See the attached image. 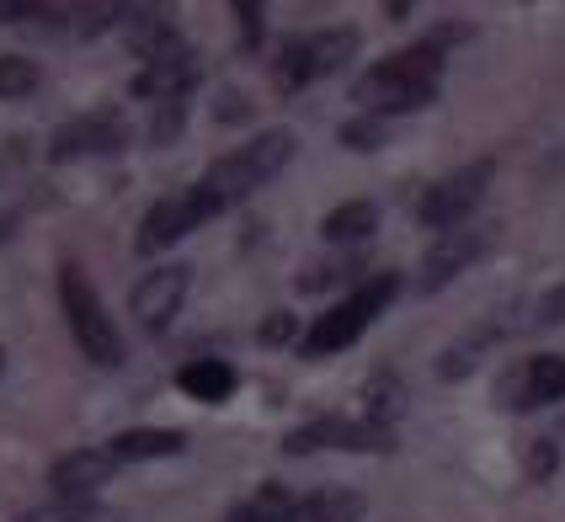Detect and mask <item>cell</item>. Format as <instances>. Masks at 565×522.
<instances>
[{
	"mask_svg": "<svg viewBox=\"0 0 565 522\" xmlns=\"http://www.w3.org/2000/svg\"><path fill=\"white\" fill-rule=\"evenodd\" d=\"M320 448H342V454H390L395 432L379 422H347V416H320L282 437V454H320Z\"/></svg>",
	"mask_w": 565,
	"mask_h": 522,
	"instance_id": "ba28073f",
	"label": "cell"
},
{
	"mask_svg": "<svg viewBox=\"0 0 565 522\" xmlns=\"http://www.w3.org/2000/svg\"><path fill=\"white\" fill-rule=\"evenodd\" d=\"M565 400V358L561 352H539L529 363L502 379V405L507 411H539V405H561Z\"/></svg>",
	"mask_w": 565,
	"mask_h": 522,
	"instance_id": "7c38bea8",
	"label": "cell"
},
{
	"mask_svg": "<svg viewBox=\"0 0 565 522\" xmlns=\"http://www.w3.org/2000/svg\"><path fill=\"white\" fill-rule=\"evenodd\" d=\"M363 518V496L342 491V486H326L299 501V522H358Z\"/></svg>",
	"mask_w": 565,
	"mask_h": 522,
	"instance_id": "ffe728a7",
	"label": "cell"
},
{
	"mask_svg": "<svg viewBox=\"0 0 565 522\" xmlns=\"http://www.w3.org/2000/svg\"><path fill=\"white\" fill-rule=\"evenodd\" d=\"M113 469H118V459H113L107 448H75V454L54 459L49 486H54L64 501H81V496H92L96 486H107V480H113Z\"/></svg>",
	"mask_w": 565,
	"mask_h": 522,
	"instance_id": "9a60e30c",
	"label": "cell"
},
{
	"mask_svg": "<svg viewBox=\"0 0 565 522\" xmlns=\"http://www.w3.org/2000/svg\"><path fill=\"white\" fill-rule=\"evenodd\" d=\"M60 305H64V320H70L75 341H81V352L92 358L96 369H118V363H124V337H118L113 315L96 299L92 277L81 273L75 262L60 267Z\"/></svg>",
	"mask_w": 565,
	"mask_h": 522,
	"instance_id": "277c9868",
	"label": "cell"
},
{
	"mask_svg": "<svg viewBox=\"0 0 565 522\" xmlns=\"http://www.w3.org/2000/svg\"><path fill=\"white\" fill-rule=\"evenodd\" d=\"M38 17H49V0H0V22L11 28V22H38Z\"/></svg>",
	"mask_w": 565,
	"mask_h": 522,
	"instance_id": "484cf974",
	"label": "cell"
},
{
	"mask_svg": "<svg viewBox=\"0 0 565 522\" xmlns=\"http://www.w3.org/2000/svg\"><path fill=\"white\" fill-rule=\"evenodd\" d=\"M188 288H192L188 267H156V273H145L134 283L128 309H134V320H139L145 331H166V326L182 315V305H188Z\"/></svg>",
	"mask_w": 565,
	"mask_h": 522,
	"instance_id": "30bf717a",
	"label": "cell"
},
{
	"mask_svg": "<svg viewBox=\"0 0 565 522\" xmlns=\"http://www.w3.org/2000/svg\"><path fill=\"white\" fill-rule=\"evenodd\" d=\"M491 160H470V166H459V171H448L443 182H433L422 192V203H416V214L427 230H459L465 219L480 209V198H486V187H491Z\"/></svg>",
	"mask_w": 565,
	"mask_h": 522,
	"instance_id": "8992f818",
	"label": "cell"
},
{
	"mask_svg": "<svg viewBox=\"0 0 565 522\" xmlns=\"http://www.w3.org/2000/svg\"><path fill=\"white\" fill-rule=\"evenodd\" d=\"M182 124H188V96H166V102H156V118H150V145H177Z\"/></svg>",
	"mask_w": 565,
	"mask_h": 522,
	"instance_id": "cb8c5ba5",
	"label": "cell"
},
{
	"mask_svg": "<svg viewBox=\"0 0 565 522\" xmlns=\"http://www.w3.org/2000/svg\"><path fill=\"white\" fill-rule=\"evenodd\" d=\"M294 150H299V139L288 134V128H267V134H256V139H246L241 150L220 155L209 171H203V192L214 198V209H235L241 198H252L256 187H267L273 177H278L282 166L294 160Z\"/></svg>",
	"mask_w": 565,
	"mask_h": 522,
	"instance_id": "7a4b0ae2",
	"label": "cell"
},
{
	"mask_svg": "<svg viewBox=\"0 0 565 522\" xmlns=\"http://www.w3.org/2000/svg\"><path fill=\"white\" fill-rule=\"evenodd\" d=\"M177 384H182V395L203 400V405H224L235 395V369L224 358H198V363H188L177 373Z\"/></svg>",
	"mask_w": 565,
	"mask_h": 522,
	"instance_id": "e0dca14e",
	"label": "cell"
},
{
	"mask_svg": "<svg viewBox=\"0 0 565 522\" xmlns=\"http://www.w3.org/2000/svg\"><path fill=\"white\" fill-rule=\"evenodd\" d=\"M177 22V0H86L81 6V28L86 32H139V28H171Z\"/></svg>",
	"mask_w": 565,
	"mask_h": 522,
	"instance_id": "5bb4252c",
	"label": "cell"
},
{
	"mask_svg": "<svg viewBox=\"0 0 565 522\" xmlns=\"http://www.w3.org/2000/svg\"><path fill=\"white\" fill-rule=\"evenodd\" d=\"M529 475H534V480H550V475H555V437H534V448H529Z\"/></svg>",
	"mask_w": 565,
	"mask_h": 522,
	"instance_id": "4316f807",
	"label": "cell"
},
{
	"mask_svg": "<svg viewBox=\"0 0 565 522\" xmlns=\"http://www.w3.org/2000/svg\"><path fill=\"white\" fill-rule=\"evenodd\" d=\"M384 11H390V22H406L411 11H416V0H384Z\"/></svg>",
	"mask_w": 565,
	"mask_h": 522,
	"instance_id": "f1b7e54d",
	"label": "cell"
},
{
	"mask_svg": "<svg viewBox=\"0 0 565 522\" xmlns=\"http://www.w3.org/2000/svg\"><path fill=\"white\" fill-rule=\"evenodd\" d=\"M262 341H267V347H282V341H294V315H267V320H262Z\"/></svg>",
	"mask_w": 565,
	"mask_h": 522,
	"instance_id": "83f0119b",
	"label": "cell"
},
{
	"mask_svg": "<svg viewBox=\"0 0 565 522\" xmlns=\"http://www.w3.org/2000/svg\"><path fill=\"white\" fill-rule=\"evenodd\" d=\"M198 75H203V60H198V49H192L188 38L177 32L160 54L145 60V70L134 75V96H145V102H166V96H192L198 86Z\"/></svg>",
	"mask_w": 565,
	"mask_h": 522,
	"instance_id": "9c48e42d",
	"label": "cell"
},
{
	"mask_svg": "<svg viewBox=\"0 0 565 522\" xmlns=\"http://www.w3.org/2000/svg\"><path fill=\"white\" fill-rule=\"evenodd\" d=\"M486 246H491V235H486V230H470V224L443 230L438 241H433V251L422 256V277H416V288H422V294H438L443 283H454V277L470 267L475 256H486Z\"/></svg>",
	"mask_w": 565,
	"mask_h": 522,
	"instance_id": "4fadbf2b",
	"label": "cell"
},
{
	"mask_svg": "<svg viewBox=\"0 0 565 522\" xmlns=\"http://www.w3.org/2000/svg\"><path fill=\"white\" fill-rule=\"evenodd\" d=\"M230 11H235V32H241V49H262V38H267V0H230Z\"/></svg>",
	"mask_w": 565,
	"mask_h": 522,
	"instance_id": "603a6c76",
	"label": "cell"
},
{
	"mask_svg": "<svg viewBox=\"0 0 565 522\" xmlns=\"http://www.w3.org/2000/svg\"><path fill=\"white\" fill-rule=\"evenodd\" d=\"M188 448V437L177 427H139V432H118L107 443V454L118 464H145V459H177Z\"/></svg>",
	"mask_w": 565,
	"mask_h": 522,
	"instance_id": "2e32d148",
	"label": "cell"
},
{
	"mask_svg": "<svg viewBox=\"0 0 565 522\" xmlns=\"http://www.w3.org/2000/svg\"><path fill=\"white\" fill-rule=\"evenodd\" d=\"M0 369H6V352H0Z\"/></svg>",
	"mask_w": 565,
	"mask_h": 522,
	"instance_id": "1f68e13d",
	"label": "cell"
},
{
	"mask_svg": "<svg viewBox=\"0 0 565 522\" xmlns=\"http://www.w3.org/2000/svg\"><path fill=\"white\" fill-rule=\"evenodd\" d=\"M401 294V283H395V273H379L369 277L363 288H352L342 305H331L320 320H315L310 331H305V341H299V352L305 358H331V352H342V347H352V341L363 337L369 326L379 320V309L390 305Z\"/></svg>",
	"mask_w": 565,
	"mask_h": 522,
	"instance_id": "3957f363",
	"label": "cell"
},
{
	"mask_svg": "<svg viewBox=\"0 0 565 522\" xmlns=\"http://www.w3.org/2000/svg\"><path fill=\"white\" fill-rule=\"evenodd\" d=\"M128 145V124L102 107V113H81L70 124L54 128V145H49V160H81V155H113Z\"/></svg>",
	"mask_w": 565,
	"mask_h": 522,
	"instance_id": "8fae6325",
	"label": "cell"
},
{
	"mask_svg": "<svg viewBox=\"0 0 565 522\" xmlns=\"http://www.w3.org/2000/svg\"><path fill=\"white\" fill-rule=\"evenodd\" d=\"M384 134H390V118H379V113H358V118H347L342 124V139L347 150H379L384 145Z\"/></svg>",
	"mask_w": 565,
	"mask_h": 522,
	"instance_id": "7402d4cb",
	"label": "cell"
},
{
	"mask_svg": "<svg viewBox=\"0 0 565 522\" xmlns=\"http://www.w3.org/2000/svg\"><path fill=\"white\" fill-rule=\"evenodd\" d=\"M379 230V209L369 198H352V203H337L331 214L320 219V235L331 241V246H352V241H369Z\"/></svg>",
	"mask_w": 565,
	"mask_h": 522,
	"instance_id": "ac0fdd59",
	"label": "cell"
},
{
	"mask_svg": "<svg viewBox=\"0 0 565 522\" xmlns=\"http://www.w3.org/2000/svg\"><path fill=\"white\" fill-rule=\"evenodd\" d=\"M224 522H246V518H241V507H235V512H230V518H224Z\"/></svg>",
	"mask_w": 565,
	"mask_h": 522,
	"instance_id": "f546056e",
	"label": "cell"
},
{
	"mask_svg": "<svg viewBox=\"0 0 565 522\" xmlns=\"http://www.w3.org/2000/svg\"><path fill=\"white\" fill-rule=\"evenodd\" d=\"M38 64L22 60V54H0V96H28L38 92Z\"/></svg>",
	"mask_w": 565,
	"mask_h": 522,
	"instance_id": "d4e9b609",
	"label": "cell"
},
{
	"mask_svg": "<svg viewBox=\"0 0 565 522\" xmlns=\"http://www.w3.org/2000/svg\"><path fill=\"white\" fill-rule=\"evenodd\" d=\"M561 437H565V411H561Z\"/></svg>",
	"mask_w": 565,
	"mask_h": 522,
	"instance_id": "4dcf8cb0",
	"label": "cell"
},
{
	"mask_svg": "<svg viewBox=\"0 0 565 522\" xmlns=\"http://www.w3.org/2000/svg\"><path fill=\"white\" fill-rule=\"evenodd\" d=\"M241 518L246 522H299V501L282 491V486H262L252 501H241Z\"/></svg>",
	"mask_w": 565,
	"mask_h": 522,
	"instance_id": "44dd1931",
	"label": "cell"
},
{
	"mask_svg": "<svg viewBox=\"0 0 565 522\" xmlns=\"http://www.w3.org/2000/svg\"><path fill=\"white\" fill-rule=\"evenodd\" d=\"M497 337H502V326H475V331H465V337L443 352L438 379H470V373L480 369V358L497 347Z\"/></svg>",
	"mask_w": 565,
	"mask_h": 522,
	"instance_id": "d6986e66",
	"label": "cell"
},
{
	"mask_svg": "<svg viewBox=\"0 0 565 522\" xmlns=\"http://www.w3.org/2000/svg\"><path fill=\"white\" fill-rule=\"evenodd\" d=\"M443 54L438 43H411V49H395L379 64H369L358 81H352V102L363 113H379V118H401V113H422L443 86Z\"/></svg>",
	"mask_w": 565,
	"mask_h": 522,
	"instance_id": "6da1fadb",
	"label": "cell"
},
{
	"mask_svg": "<svg viewBox=\"0 0 565 522\" xmlns=\"http://www.w3.org/2000/svg\"><path fill=\"white\" fill-rule=\"evenodd\" d=\"M220 214L214 209V198L203 192V187L192 182V187H182V192H166L150 214L139 219V235H134V246L145 251V256H156V251H166V246H177V241H188L198 224H209V219Z\"/></svg>",
	"mask_w": 565,
	"mask_h": 522,
	"instance_id": "52a82bcc",
	"label": "cell"
},
{
	"mask_svg": "<svg viewBox=\"0 0 565 522\" xmlns=\"http://www.w3.org/2000/svg\"><path fill=\"white\" fill-rule=\"evenodd\" d=\"M352 54H358V28H326L288 38L278 49V60H273V81H278V92H305L310 81L337 75Z\"/></svg>",
	"mask_w": 565,
	"mask_h": 522,
	"instance_id": "5b68a950",
	"label": "cell"
}]
</instances>
